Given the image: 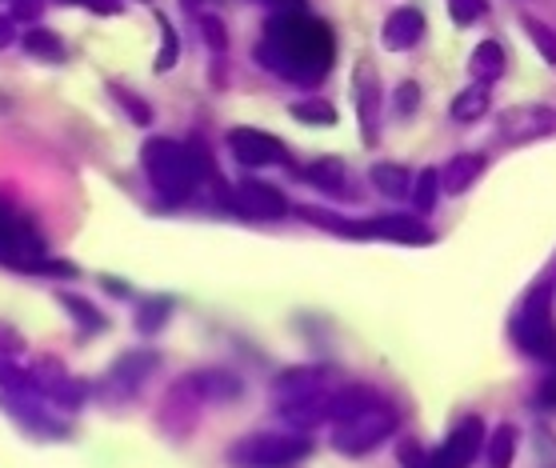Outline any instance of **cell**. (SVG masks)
I'll list each match as a JSON object with an SVG mask.
<instances>
[{"label":"cell","mask_w":556,"mask_h":468,"mask_svg":"<svg viewBox=\"0 0 556 468\" xmlns=\"http://www.w3.org/2000/svg\"><path fill=\"white\" fill-rule=\"evenodd\" d=\"M332 52H337L332 28L325 21L308 16L304 9H296V13H277L268 21L253 56L261 68H268L280 80L313 89L329 76Z\"/></svg>","instance_id":"cell-1"},{"label":"cell","mask_w":556,"mask_h":468,"mask_svg":"<svg viewBox=\"0 0 556 468\" xmlns=\"http://www.w3.org/2000/svg\"><path fill=\"white\" fill-rule=\"evenodd\" d=\"M140 165H144V177L149 185L168 204H180L189 201L197 185L204 177V161L201 152L189 149V144H180V140H168V137H149L144 140V149H140Z\"/></svg>","instance_id":"cell-2"},{"label":"cell","mask_w":556,"mask_h":468,"mask_svg":"<svg viewBox=\"0 0 556 468\" xmlns=\"http://www.w3.org/2000/svg\"><path fill=\"white\" fill-rule=\"evenodd\" d=\"M313 453L304 432H256L232 444L228 465L232 468H292Z\"/></svg>","instance_id":"cell-3"},{"label":"cell","mask_w":556,"mask_h":468,"mask_svg":"<svg viewBox=\"0 0 556 468\" xmlns=\"http://www.w3.org/2000/svg\"><path fill=\"white\" fill-rule=\"evenodd\" d=\"M553 292L548 284L532 292L525 308L513 320V341L536 361H556V320H553Z\"/></svg>","instance_id":"cell-4"},{"label":"cell","mask_w":556,"mask_h":468,"mask_svg":"<svg viewBox=\"0 0 556 468\" xmlns=\"http://www.w3.org/2000/svg\"><path fill=\"white\" fill-rule=\"evenodd\" d=\"M396 408H389V405H372V408H365V413H356V417H349V420H341L337 429H332V448L341 456H365V453H372L377 444H384L396 432Z\"/></svg>","instance_id":"cell-5"},{"label":"cell","mask_w":556,"mask_h":468,"mask_svg":"<svg viewBox=\"0 0 556 468\" xmlns=\"http://www.w3.org/2000/svg\"><path fill=\"white\" fill-rule=\"evenodd\" d=\"M556 132V109L553 104H513L496 116V137L505 144H532Z\"/></svg>","instance_id":"cell-6"},{"label":"cell","mask_w":556,"mask_h":468,"mask_svg":"<svg viewBox=\"0 0 556 468\" xmlns=\"http://www.w3.org/2000/svg\"><path fill=\"white\" fill-rule=\"evenodd\" d=\"M353 97H356V121H361V137L365 144L380 140V116H384V89L372 61H361L353 73Z\"/></svg>","instance_id":"cell-7"},{"label":"cell","mask_w":556,"mask_h":468,"mask_svg":"<svg viewBox=\"0 0 556 468\" xmlns=\"http://www.w3.org/2000/svg\"><path fill=\"white\" fill-rule=\"evenodd\" d=\"M228 208L249 216V220H280V216H289L285 192L265 185V180H241L237 189L228 192Z\"/></svg>","instance_id":"cell-8"},{"label":"cell","mask_w":556,"mask_h":468,"mask_svg":"<svg viewBox=\"0 0 556 468\" xmlns=\"http://www.w3.org/2000/svg\"><path fill=\"white\" fill-rule=\"evenodd\" d=\"M332 372L325 365H301V368H285L273 384V396H277V408L304 405V401H316L332 389L329 384Z\"/></svg>","instance_id":"cell-9"},{"label":"cell","mask_w":556,"mask_h":468,"mask_svg":"<svg viewBox=\"0 0 556 468\" xmlns=\"http://www.w3.org/2000/svg\"><path fill=\"white\" fill-rule=\"evenodd\" d=\"M228 149H232V156L244 168H273L289 161V149L273 132H265V128H232L228 132Z\"/></svg>","instance_id":"cell-10"},{"label":"cell","mask_w":556,"mask_h":468,"mask_svg":"<svg viewBox=\"0 0 556 468\" xmlns=\"http://www.w3.org/2000/svg\"><path fill=\"white\" fill-rule=\"evenodd\" d=\"M484 453V425L481 417H465L456 425L444 444L432 453V468H468Z\"/></svg>","instance_id":"cell-11"},{"label":"cell","mask_w":556,"mask_h":468,"mask_svg":"<svg viewBox=\"0 0 556 468\" xmlns=\"http://www.w3.org/2000/svg\"><path fill=\"white\" fill-rule=\"evenodd\" d=\"M353 241H396V244H432L429 225L417 216H377V220H353Z\"/></svg>","instance_id":"cell-12"},{"label":"cell","mask_w":556,"mask_h":468,"mask_svg":"<svg viewBox=\"0 0 556 468\" xmlns=\"http://www.w3.org/2000/svg\"><path fill=\"white\" fill-rule=\"evenodd\" d=\"M152 368H156V353H149V349L125 353L113 368H109V384L116 389V396H137L140 384L152 377Z\"/></svg>","instance_id":"cell-13"},{"label":"cell","mask_w":556,"mask_h":468,"mask_svg":"<svg viewBox=\"0 0 556 468\" xmlns=\"http://www.w3.org/2000/svg\"><path fill=\"white\" fill-rule=\"evenodd\" d=\"M420 37H425V16H420L417 9H392L384 28H380V45L389 52L417 49Z\"/></svg>","instance_id":"cell-14"},{"label":"cell","mask_w":556,"mask_h":468,"mask_svg":"<svg viewBox=\"0 0 556 468\" xmlns=\"http://www.w3.org/2000/svg\"><path fill=\"white\" fill-rule=\"evenodd\" d=\"M481 173H484L481 152H460V156H453V161H444L441 192H448V197H460V192H468L477 180H481Z\"/></svg>","instance_id":"cell-15"},{"label":"cell","mask_w":556,"mask_h":468,"mask_svg":"<svg viewBox=\"0 0 556 468\" xmlns=\"http://www.w3.org/2000/svg\"><path fill=\"white\" fill-rule=\"evenodd\" d=\"M192 389L201 393V401H237L244 393L241 377L232 372H220V368H204V372H192Z\"/></svg>","instance_id":"cell-16"},{"label":"cell","mask_w":556,"mask_h":468,"mask_svg":"<svg viewBox=\"0 0 556 468\" xmlns=\"http://www.w3.org/2000/svg\"><path fill=\"white\" fill-rule=\"evenodd\" d=\"M489 104H493V85H484V80H472L468 89H460L453 97V121H460V125H472V121H481L484 113H489Z\"/></svg>","instance_id":"cell-17"},{"label":"cell","mask_w":556,"mask_h":468,"mask_svg":"<svg viewBox=\"0 0 556 468\" xmlns=\"http://www.w3.org/2000/svg\"><path fill=\"white\" fill-rule=\"evenodd\" d=\"M468 68H472V80L493 85V80H501V76H505L508 56H505V49H501L496 40H481V45L472 49V61H468Z\"/></svg>","instance_id":"cell-18"},{"label":"cell","mask_w":556,"mask_h":468,"mask_svg":"<svg viewBox=\"0 0 556 468\" xmlns=\"http://www.w3.org/2000/svg\"><path fill=\"white\" fill-rule=\"evenodd\" d=\"M308 185H316L320 192H332V197H349V173H344L341 161H332V156H325V161H313V165L301 173Z\"/></svg>","instance_id":"cell-19"},{"label":"cell","mask_w":556,"mask_h":468,"mask_svg":"<svg viewBox=\"0 0 556 468\" xmlns=\"http://www.w3.org/2000/svg\"><path fill=\"white\" fill-rule=\"evenodd\" d=\"M513 456H517V429L496 425L493 437L484 441V468H513Z\"/></svg>","instance_id":"cell-20"},{"label":"cell","mask_w":556,"mask_h":468,"mask_svg":"<svg viewBox=\"0 0 556 468\" xmlns=\"http://www.w3.org/2000/svg\"><path fill=\"white\" fill-rule=\"evenodd\" d=\"M368 180H372V189H377L380 197H392V201L413 192V177H408L401 165H372Z\"/></svg>","instance_id":"cell-21"},{"label":"cell","mask_w":556,"mask_h":468,"mask_svg":"<svg viewBox=\"0 0 556 468\" xmlns=\"http://www.w3.org/2000/svg\"><path fill=\"white\" fill-rule=\"evenodd\" d=\"M413 208H417L420 216H429L432 208H437V197H441V168H425L417 180H413Z\"/></svg>","instance_id":"cell-22"},{"label":"cell","mask_w":556,"mask_h":468,"mask_svg":"<svg viewBox=\"0 0 556 468\" xmlns=\"http://www.w3.org/2000/svg\"><path fill=\"white\" fill-rule=\"evenodd\" d=\"M25 49L33 52V56H40V61H64V45H61V37L52 33V28H28L25 33Z\"/></svg>","instance_id":"cell-23"},{"label":"cell","mask_w":556,"mask_h":468,"mask_svg":"<svg viewBox=\"0 0 556 468\" xmlns=\"http://www.w3.org/2000/svg\"><path fill=\"white\" fill-rule=\"evenodd\" d=\"M168 308L173 304L165 301V296H149V301H140V308H137V329L140 332H161L165 329V320H168Z\"/></svg>","instance_id":"cell-24"},{"label":"cell","mask_w":556,"mask_h":468,"mask_svg":"<svg viewBox=\"0 0 556 468\" xmlns=\"http://www.w3.org/2000/svg\"><path fill=\"white\" fill-rule=\"evenodd\" d=\"M520 25H525L529 40L536 45V52L544 56V64H553V68H556V33H553V28L544 25V21H536V16H525Z\"/></svg>","instance_id":"cell-25"},{"label":"cell","mask_w":556,"mask_h":468,"mask_svg":"<svg viewBox=\"0 0 556 468\" xmlns=\"http://www.w3.org/2000/svg\"><path fill=\"white\" fill-rule=\"evenodd\" d=\"M61 304L73 313L76 320H80V329H85V332H101L104 329V317L92 308L89 301H80V296H73V292H61Z\"/></svg>","instance_id":"cell-26"},{"label":"cell","mask_w":556,"mask_h":468,"mask_svg":"<svg viewBox=\"0 0 556 468\" xmlns=\"http://www.w3.org/2000/svg\"><path fill=\"white\" fill-rule=\"evenodd\" d=\"M289 113L296 121H308V125H337V109L329 101H296Z\"/></svg>","instance_id":"cell-27"},{"label":"cell","mask_w":556,"mask_h":468,"mask_svg":"<svg viewBox=\"0 0 556 468\" xmlns=\"http://www.w3.org/2000/svg\"><path fill=\"white\" fill-rule=\"evenodd\" d=\"M161 33H165V40H161V52H156V73H168L173 64H177V56H180V40H177V28L168 25V16H161Z\"/></svg>","instance_id":"cell-28"},{"label":"cell","mask_w":556,"mask_h":468,"mask_svg":"<svg viewBox=\"0 0 556 468\" xmlns=\"http://www.w3.org/2000/svg\"><path fill=\"white\" fill-rule=\"evenodd\" d=\"M484 9H489V0H448V16H453L456 25H472V21H481Z\"/></svg>","instance_id":"cell-29"},{"label":"cell","mask_w":556,"mask_h":468,"mask_svg":"<svg viewBox=\"0 0 556 468\" xmlns=\"http://www.w3.org/2000/svg\"><path fill=\"white\" fill-rule=\"evenodd\" d=\"M420 104V89L413 85V80H405L401 89H396V101H392V109H396V116H413Z\"/></svg>","instance_id":"cell-30"},{"label":"cell","mask_w":556,"mask_h":468,"mask_svg":"<svg viewBox=\"0 0 556 468\" xmlns=\"http://www.w3.org/2000/svg\"><path fill=\"white\" fill-rule=\"evenodd\" d=\"M396 456H401V465L405 468H432V453H425L417 441H405Z\"/></svg>","instance_id":"cell-31"},{"label":"cell","mask_w":556,"mask_h":468,"mask_svg":"<svg viewBox=\"0 0 556 468\" xmlns=\"http://www.w3.org/2000/svg\"><path fill=\"white\" fill-rule=\"evenodd\" d=\"M201 28H204V40L213 45V52H225L228 37H225V25L216 21V16H201Z\"/></svg>","instance_id":"cell-32"},{"label":"cell","mask_w":556,"mask_h":468,"mask_svg":"<svg viewBox=\"0 0 556 468\" xmlns=\"http://www.w3.org/2000/svg\"><path fill=\"white\" fill-rule=\"evenodd\" d=\"M113 92H116V101H121V104H125V109H128V113H132V121H137V125H149L152 113H149V109H144V104L137 101V97H132V92H121V89H113Z\"/></svg>","instance_id":"cell-33"},{"label":"cell","mask_w":556,"mask_h":468,"mask_svg":"<svg viewBox=\"0 0 556 468\" xmlns=\"http://www.w3.org/2000/svg\"><path fill=\"white\" fill-rule=\"evenodd\" d=\"M68 4H85V9H92V13H121L116 0H68Z\"/></svg>","instance_id":"cell-34"},{"label":"cell","mask_w":556,"mask_h":468,"mask_svg":"<svg viewBox=\"0 0 556 468\" xmlns=\"http://www.w3.org/2000/svg\"><path fill=\"white\" fill-rule=\"evenodd\" d=\"M536 405H541V408L556 405V377H553V380H544V389L536 393Z\"/></svg>","instance_id":"cell-35"},{"label":"cell","mask_w":556,"mask_h":468,"mask_svg":"<svg viewBox=\"0 0 556 468\" xmlns=\"http://www.w3.org/2000/svg\"><path fill=\"white\" fill-rule=\"evenodd\" d=\"M13 45V16H0V49Z\"/></svg>","instance_id":"cell-36"},{"label":"cell","mask_w":556,"mask_h":468,"mask_svg":"<svg viewBox=\"0 0 556 468\" xmlns=\"http://www.w3.org/2000/svg\"><path fill=\"white\" fill-rule=\"evenodd\" d=\"M256 4H273V9H285V13H296L301 0H256Z\"/></svg>","instance_id":"cell-37"}]
</instances>
